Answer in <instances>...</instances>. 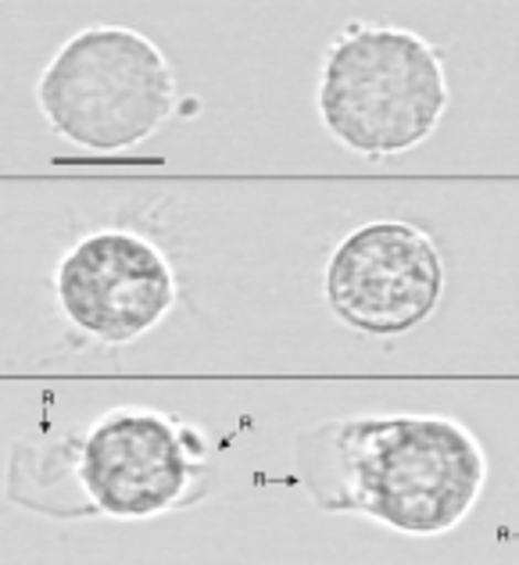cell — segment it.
Here are the masks:
<instances>
[{
    "label": "cell",
    "instance_id": "1",
    "mask_svg": "<svg viewBox=\"0 0 519 565\" xmlns=\"http://www.w3.org/2000/svg\"><path fill=\"white\" fill-rule=\"evenodd\" d=\"M294 476L319 512L441 537L484 498L487 451L452 415H348L298 434Z\"/></svg>",
    "mask_w": 519,
    "mask_h": 565
},
{
    "label": "cell",
    "instance_id": "2",
    "mask_svg": "<svg viewBox=\"0 0 519 565\" xmlns=\"http://www.w3.org/2000/svg\"><path fill=\"white\" fill-rule=\"evenodd\" d=\"M212 476L194 423L126 405L54 444H14L8 498L54 519H158L198 504Z\"/></svg>",
    "mask_w": 519,
    "mask_h": 565
},
{
    "label": "cell",
    "instance_id": "3",
    "mask_svg": "<svg viewBox=\"0 0 519 565\" xmlns=\"http://www.w3.org/2000/svg\"><path fill=\"white\" fill-rule=\"evenodd\" d=\"M448 100L441 51L412 29L348 22L322 54L319 122L366 161H388L426 143L444 122Z\"/></svg>",
    "mask_w": 519,
    "mask_h": 565
},
{
    "label": "cell",
    "instance_id": "4",
    "mask_svg": "<svg viewBox=\"0 0 519 565\" xmlns=\"http://www.w3.org/2000/svg\"><path fill=\"white\" fill-rule=\"evenodd\" d=\"M180 83L155 40L129 25H86L43 68L36 104L54 137L86 151H126L172 118Z\"/></svg>",
    "mask_w": 519,
    "mask_h": 565
},
{
    "label": "cell",
    "instance_id": "5",
    "mask_svg": "<svg viewBox=\"0 0 519 565\" xmlns=\"http://www.w3.org/2000/svg\"><path fill=\"white\" fill-rule=\"evenodd\" d=\"M448 273L426 230L402 218L366 222L333 247L322 294L333 319L362 337H405L434 319Z\"/></svg>",
    "mask_w": 519,
    "mask_h": 565
},
{
    "label": "cell",
    "instance_id": "6",
    "mask_svg": "<svg viewBox=\"0 0 519 565\" xmlns=\"http://www.w3.org/2000/svg\"><path fill=\"white\" fill-rule=\"evenodd\" d=\"M54 297L83 337L123 348L151 333L180 301L161 247L133 230H100L57 262Z\"/></svg>",
    "mask_w": 519,
    "mask_h": 565
}]
</instances>
